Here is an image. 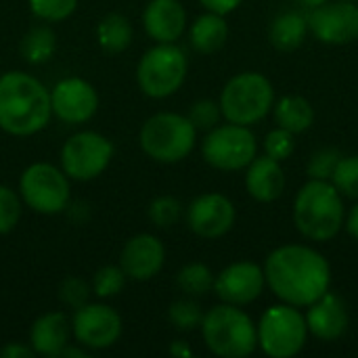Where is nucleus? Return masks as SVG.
Returning a JSON list of instances; mask_svg holds the SVG:
<instances>
[{
  "mask_svg": "<svg viewBox=\"0 0 358 358\" xmlns=\"http://www.w3.org/2000/svg\"><path fill=\"white\" fill-rule=\"evenodd\" d=\"M262 268L271 292L281 302L298 308L317 302L331 285V266L327 258L310 245H281L266 256Z\"/></svg>",
  "mask_w": 358,
  "mask_h": 358,
  "instance_id": "nucleus-1",
  "label": "nucleus"
},
{
  "mask_svg": "<svg viewBox=\"0 0 358 358\" xmlns=\"http://www.w3.org/2000/svg\"><path fill=\"white\" fill-rule=\"evenodd\" d=\"M52 117L50 90L27 71L0 76V130L10 136H34Z\"/></svg>",
  "mask_w": 358,
  "mask_h": 358,
  "instance_id": "nucleus-2",
  "label": "nucleus"
},
{
  "mask_svg": "<svg viewBox=\"0 0 358 358\" xmlns=\"http://www.w3.org/2000/svg\"><path fill=\"white\" fill-rule=\"evenodd\" d=\"M344 220V197L331 180L308 178L294 201L296 229L310 241H329L342 231Z\"/></svg>",
  "mask_w": 358,
  "mask_h": 358,
  "instance_id": "nucleus-3",
  "label": "nucleus"
},
{
  "mask_svg": "<svg viewBox=\"0 0 358 358\" xmlns=\"http://www.w3.org/2000/svg\"><path fill=\"white\" fill-rule=\"evenodd\" d=\"M201 338L208 350L222 358H245L258 348V327L241 306L218 304L203 315Z\"/></svg>",
  "mask_w": 358,
  "mask_h": 358,
  "instance_id": "nucleus-4",
  "label": "nucleus"
},
{
  "mask_svg": "<svg viewBox=\"0 0 358 358\" xmlns=\"http://www.w3.org/2000/svg\"><path fill=\"white\" fill-rule=\"evenodd\" d=\"M197 143V128L182 113L159 111L145 120L138 132L143 153L157 164H178L191 155Z\"/></svg>",
  "mask_w": 358,
  "mask_h": 358,
  "instance_id": "nucleus-5",
  "label": "nucleus"
},
{
  "mask_svg": "<svg viewBox=\"0 0 358 358\" xmlns=\"http://www.w3.org/2000/svg\"><path fill=\"white\" fill-rule=\"evenodd\" d=\"M218 103L227 122L254 126L273 111L275 88L264 73L241 71L224 84Z\"/></svg>",
  "mask_w": 358,
  "mask_h": 358,
  "instance_id": "nucleus-6",
  "label": "nucleus"
},
{
  "mask_svg": "<svg viewBox=\"0 0 358 358\" xmlns=\"http://www.w3.org/2000/svg\"><path fill=\"white\" fill-rule=\"evenodd\" d=\"M189 73V59L185 50L176 44L155 42L143 52L136 65V84L141 92L149 99H168L176 94Z\"/></svg>",
  "mask_w": 358,
  "mask_h": 358,
  "instance_id": "nucleus-7",
  "label": "nucleus"
},
{
  "mask_svg": "<svg viewBox=\"0 0 358 358\" xmlns=\"http://www.w3.org/2000/svg\"><path fill=\"white\" fill-rule=\"evenodd\" d=\"M19 195L23 206H27L36 214H61L71 201L69 176L61 170V166L34 162L19 176Z\"/></svg>",
  "mask_w": 358,
  "mask_h": 358,
  "instance_id": "nucleus-8",
  "label": "nucleus"
},
{
  "mask_svg": "<svg viewBox=\"0 0 358 358\" xmlns=\"http://www.w3.org/2000/svg\"><path fill=\"white\" fill-rule=\"evenodd\" d=\"M258 327V346L266 357L292 358L302 352L308 340V327L298 306L277 304L264 310Z\"/></svg>",
  "mask_w": 358,
  "mask_h": 358,
  "instance_id": "nucleus-9",
  "label": "nucleus"
},
{
  "mask_svg": "<svg viewBox=\"0 0 358 358\" xmlns=\"http://www.w3.org/2000/svg\"><path fill=\"white\" fill-rule=\"evenodd\" d=\"M258 155V141L250 126L241 124H218L208 130L201 141V157L208 166L222 172L245 170Z\"/></svg>",
  "mask_w": 358,
  "mask_h": 358,
  "instance_id": "nucleus-10",
  "label": "nucleus"
},
{
  "mask_svg": "<svg viewBox=\"0 0 358 358\" xmlns=\"http://www.w3.org/2000/svg\"><path fill=\"white\" fill-rule=\"evenodd\" d=\"M113 155L115 147L105 134L94 130H80L63 143L59 164L69 180L90 182L109 168Z\"/></svg>",
  "mask_w": 358,
  "mask_h": 358,
  "instance_id": "nucleus-11",
  "label": "nucleus"
},
{
  "mask_svg": "<svg viewBox=\"0 0 358 358\" xmlns=\"http://www.w3.org/2000/svg\"><path fill=\"white\" fill-rule=\"evenodd\" d=\"M124 321L115 308L103 302H86L73 310L71 336L86 350H107L122 338Z\"/></svg>",
  "mask_w": 358,
  "mask_h": 358,
  "instance_id": "nucleus-12",
  "label": "nucleus"
},
{
  "mask_svg": "<svg viewBox=\"0 0 358 358\" xmlns=\"http://www.w3.org/2000/svg\"><path fill=\"white\" fill-rule=\"evenodd\" d=\"M101 99L96 88L78 76L59 80L50 88V109L57 120L69 126H80L90 122L99 111Z\"/></svg>",
  "mask_w": 358,
  "mask_h": 358,
  "instance_id": "nucleus-13",
  "label": "nucleus"
},
{
  "mask_svg": "<svg viewBox=\"0 0 358 358\" xmlns=\"http://www.w3.org/2000/svg\"><path fill=\"white\" fill-rule=\"evenodd\" d=\"M308 31L323 44L344 46L358 40V4L327 0L308 15Z\"/></svg>",
  "mask_w": 358,
  "mask_h": 358,
  "instance_id": "nucleus-14",
  "label": "nucleus"
},
{
  "mask_svg": "<svg viewBox=\"0 0 358 358\" xmlns=\"http://www.w3.org/2000/svg\"><path fill=\"white\" fill-rule=\"evenodd\" d=\"M187 227L201 239L224 237L237 220L233 201L222 193H201L197 195L185 212Z\"/></svg>",
  "mask_w": 358,
  "mask_h": 358,
  "instance_id": "nucleus-15",
  "label": "nucleus"
},
{
  "mask_svg": "<svg viewBox=\"0 0 358 358\" xmlns=\"http://www.w3.org/2000/svg\"><path fill=\"white\" fill-rule=\"evenodd\" d=\"M266 285L264 268L250 260H239L222 268L214 279V292L216 296L235 306L252 304L260 298L262 289Z\"/></svg>",
  "mask_w": 358,
  "mask_h": 358,
  "instance_id": "nucleus-16",
  "label": "nucleus"
},
{
  "mask_svg": "<svg viewBox=\"0 0 358 358\" xmlns=\"http://www.w3.org/2000/svg\"><path fill=\"white\" fill-rule=\"evenodd\" d=\"M117 264L128 279L138 283L151 281L166 264V245L151 233H138L124 243Z\"/></svg>",
  "mask_w": 358,
  "mask_h": 358,
  "instance_id": "nucleus-17",
  "label": "nucleus"
},
{
  "mask_svg": "<svg viewBox=\"0 0 358 358\" xmlns=\"http://www.w3.org/2000/svg\"><path fill=\"white\" fill-rule=\"evenodd\" d=\"M187 10L180 0H149L143 10L145 34L153 42H176L187 31Z\"/></svg>",
  "mask_w": 358,
  "mask_h": 358,
  "instance_id": "nucleus-18",
  "label": "nucleus"
},
{
  "mask_svg": "<svg viewBox=\"0 0 358 358\" xmlns=\"http://www.w3.org/2000/svg\"><path fill=\"white\" fill-rule=\"evenodd\" d=\"M306 327L308 334L323 342H336L340 340L348 329V310L340 296L327 292L317 302L306 306Z\"/></svg>",
  "mask_w": 358,
  "mask_h": 358,
  "instance_id": "nucleus-19",
  "label": "nucleus"
},
{
  "mask_svg": "<svg viewBox=\"0 0 358 358\" xmlns=\"http://www.w3.org/2000/svg\"><path fill=\"white\" fill-rule=\"evenodd\" d=\"M71 338V321L61 310L40 315L29 327V346L34 355L59 358Z\"/></svg>",
  "mask_w": 358,
  "mask_h": 358,
  "instance_id": "nucleus-20",
  "label": "nucleus"
},
{
  "mask_svg": "<svg viewBox=\"0 0 358 358\" xmlns=\"http://www.w3.org/2000/svg\"><path fill=\"white\" fill-rule=\"evenodd\" d=\"M245 189L250 197L260 203L277 201L285 191V172L281 168V162L268 155H256L245 168Z\"/></svg>",
  "mask_w": 358,
  "mask_h": 358,
  "instance_id": "nucleus-21",
  "label": "nucleus"
},
{
  "mask_svg": "<svg viewBox=\"0 0 358 358\" xmlns=\"http://www.w3.org/2000/svg\"><path fill=\"white\" fill-rule=\"evenodd\" d=\"M227 40H229V23L224 15L206 10L189 27V42L193 50H197L199 55L218 52L227 44Z\"/></svg>",
  "mask_w": 358,
  "mask_h": 358,
  "instance_id": "nucleus-22",
  "label": "nucleus"
},
{
  "mask_svg": "<svg viewBox=\"0 0 358 358\" xmlns=\"http://www.w3.org/2000/svg\"><path fill=\"white\" fill-rule=\"evenodd\" d=\"M275 124L292 134H302L315 124V107L300 94H285L273 105Z\"/></svg>",
  "mask_w": 358,
  "mask_h": 358,
  "instance_id": "nucleus-23",
  "label": "nucleus"
},
{
  "mask_svg": "<svg viewBox=\"0 0 358 358\" xmlns=\"http://www.w3.org/2000/svg\"><path fill=\"white\" fill-rule=\"evenodd\" d=\"M306 36H308V17L296 13V10L277 15L268 29L271 44L285 52L300 48L304 44Z\"/></svg>",
  "mask_w": 358,
  "mask_h": 358,
  "instance_id": "nucleus-24",
  "label": "nucleus"
},
{
  "mask_svg": "<svg viewBox=\"0 0 358 358\" xmlns=\"http://www.w3.org/2000/svg\"><path fill=\"white\" fill-rule=\"evenodd\" d=\"M96 42L109 55H120L132 44V23L122 13H109L96 23Z\"/></svg>",
  "mask_w": 358,
  "mask_h": 358,
  "instance_id": "nucleus-25",
  "label": "nucleus"
},
{
  "mask_svg": "<svg viewBox=\"0 0 358 358\" xmlns=\"http://www.w3.org/2000/svg\"><path fill=\"white\" fill-rule=\"evenodd\" d=\"M21 57L29 65H44L57 52V34L48 23L34 25L25 31L19 44Z\"/></svg>",
  "mask_w": 358,
  "mask_h": 358,
  "instance_id": "nucleus-26",
  "label": "nucleus"
},
{
  "mask_svg": "<svg viewBox=\"0 0 358 358\" xmlns=\"http://www.w3.org/2000/svg\"><path fill=\"white\" fill-rule=\"evenodd\" d=\"M214 279L216 275L212 273V268L203 262H189L185 264L178 275H176V285L185 296L191 298H201L208 292L214 289Z\"/></svg>",
  "mask_w": 358,
  "mask_h": 358,
  "instance_id": "nucleus-27",
  "label": "nucleus"
},
{
  "mask_svg": "<svg viewBox=\"0 0 358 358\" xmlns=\"http://www.w3.org/2000/svg\"><path fill=\"white\" fill-rule=\"evenodd\" d=\"M126 273L122 271L120 264H105L101 266L94 275H92V294L101 300H109V298H115L124 292L126 287Z\"/></svg>",
  "mask_w": 358,
  "mask_h": 358,
  "instance_id": "nucleus-28",
  "label": "nucleus"
},
{
  "mask_svg": "<svg viewBox=\"0 0 358 358\" xmlns=\"http://www.w3.org/2000/svg\"><path fill=\"white\" fill-rule=\"evenodd\" d=\"M203 315H206V313L201 310V306L197 304V300L191 298V296L172 302L170 308H168V319H170V323H172L178 331H185V334L199 329V327H201V321H203Z\"/></svg>",
  "mask_w": 358,
  "mask_h": 358,
  "instance_id": "nucleus-29",
  "label": "nucleus"
},
{
  "mask_svg": "<svg viewBox=\"0 0 358 358\" xmlns=\"http://www.w3.org/2000/svg\"><path fill=\"white\" fill-rule=\"evenodd\" d=\"M182 203L174 195H159L147 208V216L157 229H172L182 218Z\"/></svg>",
  "mask_w": 358,
  "mask_h": 358,
  "instance_id": "nucleus-30",
  "label": "nucleus"
},
{
  "mask_svg": "<svg viewBox=\"0 0 358 358\" xmlns=\"http://www.w3.org/2000/svg\"><path fill=\"white\" fill-rule=\"evenodd\" d=\"M23 214V201L19 191L8 185H0V235H8L17 229Z\"/></svg>",
  "mask_w": 358,
  "mask_h": 358,
  "instance_id": "nucleus-31",
  "label": "nucleus"
},
{
  "mask_svg": "<svg viewBox=\"0 0 358 358\" xmlns=\"http://www.w3.org/2000/svg\"><path fill=\"white\" fill-rule=\"evenodd\" d=\"M80 0H27V6L34 17L44 23H59L69 19Z\"/></svg>",
  "mask_w": 358,
  "mask_h": 358,
  "instance_id": "nucleus-32",
  "label": "nucleus"
},
{
  "mask_svg": "<svg viewBox=\"0 0 358 358\" xmlns=\"http://www.w3.org/2000/svg\"><path fill=\"white\" fill-rule=\"evenodd\" d=\"M331 185L342 193V197H350L358 201V155H342L331 176Z\"/></svg>",
  "mask_w": 358,
  "mask_h": 358,
  "instance_id": "nucleus-33",
  "label": "nucleus"
},
{
  "mask_svg": "<svg viewBox=\"0 0 358 358\" xmlns=\"http://www.w3.org/2000/svg\"><path fill=\"white\" fill-rule=\"evenodd\" d=\"M340 159H342V153L338 149H334V147H323V149L315 151L313 157L306 164L308 178H315V180H331V176H334Z\"/></svg>",
  "mask_w": 358,
  "mask_h": 358,
  "instance_id": "nucleus-34",
  "label": "nucleus"
},
{
  "mask_svg": "<svg viewBox=\"0 0 358 358\" xmlns=\"http://www.w3.org/2000/svg\"><path fill=\"white\" fill-rule=\"evenodd\" d=\"M187 117L191 120V124L197 128V132H208L212 128H216L222 120V111H220V103L212 101V99H199L191 105Z\"/></svg>",
  "mask_w": 358,
  "mask_h": 358,
  "instance_id": "nucleus-35",
  "label": "nucleus"
},
{
  "mask_svg": "<svg viewBox=\"0 0 358 358\" xmlns=\"http://www.w3.org/2000/svg\"><path fill=\"white\" fill-rule=\"evenodd\" d=\"M262 147H264V155H268L277 162H285L296 151V134L277 126L275 130H271L264 136Z\"/></svg>",
  "mask_w": 358,
  "mask_h": 358,
  "instance_id": "nucleus-36",
  "label": "nucleus"
},
{
  "mask_svg": "<svg viewBox=\"0 0 358 358\" xmlns=\"http://www.w3.org/2000/svg\"><path fill=\"white\" fill-rule=\"evenodd\" d=\"M90 294H92L90 283H86L80 277H67L59 285V300H61V304L63 306H69L73 310L80 308V306H84L88 302Z\"/></svg>",
  "mask_w": 358,
  "mask_h": 358,
  "instance_id": "nucleus-37",
  "label": "nucleus"
},
{
  "mask_svg": "<svg viewBox=\"0 0 358 358\" xmlns=\"http://www.w3.org/2000/svg\"><path fill=\"white\" fill-rule=\"evenodd\" d=\"M199 2H201V6L206 10H212V13H218V15L227 17L229 13L239 8L243 0H199Z\"/></svg>",
  "mask_w": 358,
  "mask_h": 358,
  "instance_id": "nucleus-38",
  "label": "nucleus"
},
{
  "mask_svg": "<svg viewBox=\"0 0 358 358\" xmlns=\"http://www.w3.org/2000/svg\"><path fill=\"white\" fill-rule=\"evenodd\" d=\"M0 357L27 358V357H34V350H31V346H29V344H27V346H23V344H15V342H10V344H6L4 348H0Z\"/></svg>",
  "mask_w": 358,
  "mask_h": 358,
  "instance_id": "nucleus-39",
  "label": "nucleus"
},
{
  "mask_svg": "<svg viewBox=\"0 0 358 358\" xmlns=\"http://www.w3.org/2000/svg\"><path fill=\"white\" fill-rule=\"evenodd\" d=\"M344 224H346V231H348V235L352 237V239H357L358 241V203L348 212V216H346V220H344Z\"/></svg>",
  "mask_w": 358,
  "mask_h": 358,
  "instance_id": "nucleus-40",
  "label": "nucleus"
},
{
  "mask_svg": "<svg viewBox=\"0 0 358 358\" xmlns=\"http://www.w3.org/2000/svg\"><path fill=\"white\" fill-rule=\"evenodd\" d=\"M170 355H174V357H191L193 350L187 346V342L176 340V342H172V346H170Z\"/></svg>",
  "mask_w": 358,
  "mask_h": 358,
  "instance_id": "nucleus-41",
  "label": "nucleus"
},
{
  "mask_svg": "<svg viewBox=\"0 0 358 358\" xmlns=\"http://www.w3.org/2000/svg\"><path fill=\"white\" fill-rule=\"evenodd\" d=\"M304 6H310V8H315V6H319V4H323V2H327V0H300Z\"/></svg>",
  "mask_w": 358,
  "mask_h": 358,
  "instance_id": "nucleus-42",
  "label": "nucleus"
},
{
  "mask_svg": "<svg viewBox=\"0 0 358 358\" xmlns=\"http://www.w3.org/2000/svg\"><path fill=\"white\" fill-rule=\"evenodd\" d=\"M346 2H358V0H346Z\"/></svg>",
  "mask_w": 358,
  "mask_h": 358,
  "instance_id": "nucleus-43",
  "label": "nucleus"
}]
</instances>
